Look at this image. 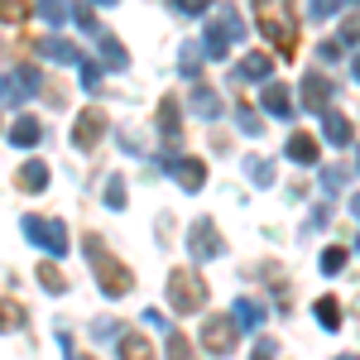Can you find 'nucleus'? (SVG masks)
<instances>
[{"instance_id":"obj_1","label":"nucleus","mask_w":360,"mask_h":360,"mask_svg":"<svg viewBox=\"0 0 360 360\" xmlns=\"http://www.w3.org/2000/svg\"><path fill=\"white\" fill-rule=\"evenodd\" d=\"M255 25H259V34L274 44L278 53H293L298 25H293V15H288V0H255Z\"/></svg>"},{"instance_id":"obj_2","label":"nucleus","mask_w":360,"mask_h":360,"mask_svg":"<svg viewBox=\"0 0 360 360\" xmlns=\"http://www.w3.org/2000/svg\"><path fill=\"white\" fill-rule=\"evenodd\" d=\"M240 39H245V15L231 5H217L207 20V58H226L231 44H240Z\"/></svg>"},{"instance_id":"obj_3","label":"nucleus","mask_w":360,"mask_h":360,"mask_svg":"<svg viewBox=\"0 0 360 360\" xmlns=\"http://www.w3.org/2000/svg\"><path fill=\"white\" fill-rule=\"evenodd\" d=\"M86 259H91V269H96V278H101V293H106V298L130 293V269H125L111 250L101 245V236H91V240H86Z\"/></svg>"},{"instance_id":"obj_4","label":"nucleus","mask_w":360,"mask_h":360,"mask_svg":"<svg viewBox=\"0 0 360 360\" xmlns=\"http://www.w3.org/2000/svg\"><path fill=\"white\" fill-rule=\"evenodd\" d=\"M168 303H173V312H197L207 303V283L193 269H173L168 274Z\"/></svg>"},{"instance_id":"obj_5","label":"nucleus","mask_w":360,"mask_h":360,"mask_svg":"<svg viewBox=\"0 0 360 360\" xmlns=\"http://www.w3.org/2000/svg\"><path fill=\"white\" fill-rule=\"evenodd\" d=\"M20 231H25L39 250H49V255H68V226L63 221H49V217H34V212H29L25 221H20Z\"/></svg>"},{"instance_id":"obj_6","label":"nucleus","mask_w":360,"mask_h":360,"mask_svg":"<svg viewBox=\"0 0 360 360\" xmlns=\"http://www.w3.org/2000/svg\"><path fill=\"white\" fill-rule=\"evenodd\" d=\"M236 336H240V322H231V317H207L202 346H207L212 356H231V351H236Z\"/></svg>"},{"instance_id":"obj_7","label":"nucleus","mask_w":360,"mask_h":360,"mask_svg":"<svg viewBox=\"0 0 360 360\" xmlns=\"http://www.w3.org/2000/svg\"><path fill=\"white\" fill-rule=\"evenodd\" d=\"M188 250H193V259H217V255H221V236H217V226L207 221V217L193 221V231H188Z\"/></svg>"},{"instance_id":"obj_8","label":"nucleus","mask_w":360,"mask_h":360,"mask_svg":"<svg viewBox=\"0 0 360 360\" xmlns=\"http://www.w3.org/2000/svg\"><path fill=\"white\" fill-rule=\"evenodd\" d=\"M34 91H39V72H34V68H15V72H5V106L29 101Z\"/></svg>"},{"instance_id":"obj_9","label":"nucleus","mask_w":360,"mask_h":360,"mask_svg":"<svg viewBox=\"0 0 360 360\" xmlns=\"http://www.w3.org/2000/svg\"><path fill=\"white\" fill-rule=\"evenodd\" d=\"M336 96V86H332V77H322V72H312V77H303V106L307 111H327V101Z\"/></svg>"},{"instance_id":"obj_10","label":"nucleus","mask_w":360,"mask_h":360,"mask_svg":"<svg viewBox=\"0 0 360 360\" xmlns=\"http://www.w3.org/2000/svg\"><path fill=\"white\" fill-rule=\"evenodd\" d=\"M173 178H178V188L183 193H197L202 183H207V168H202V159H173V164H164Z\"/></svg>"},{"instance_id":"obj_11","label":"nucleus","mask_w":360,"mask_h":360,"mask_svg":"<svg viewBox=\"0 0 360 360\" xmlns=\"http://www.w3.org/2000/svg\"><path fill=\"white\" fill-rule=\"evenodd\" d=\"M101 135H106V120H101L96 111L77 115V130H72V144H77V149H96V139H101Z\"/></svg>"},{"instance_id":"obj_12","label":"nucleus","mask_w":360,"mask_h":360,"mask_svg":"<svg viewBox=\"0 0 360 360\" xmlns=\"http://www.w3.org/2000/svg\"><path fill=\"white\" fill-rule=\"evenodd\" d=\"M44 139V125L34 120V115H20L15 125H10V144H20V149H34Z\"/></svg>"},{"instance_id":"obj_13","label":"nucleus","mask_w":360,"mask_h":360,"mask_svg":"<svg viewBox=\"0 0 360 360\" xmlns=\"http://www.w3.org/2000/svg\"><path fill=\"white\" fill-rule=\"evenodd\" d=\"M322 135H327V144L341 149V144H351V139H356V130H351V120H346V115H327V111H322Z\"/></svg>"},{"instance_id":"obj_14","label":"nucleus","mask_w":360,"mask_h":360,"mask_svg":"<svg viewBox=\"0 0 360 360\" xmlns=\"http://www.w3.org/2000/svg\"><path fill=\"white\" fill-rule=\"evenodd\" d=\"M39 53L49 58V63H82V53H77V44H68V39H44V44H39Z\"/></svg>"},{"instance_id":"obj_15","label":"nucleus","mask_w":360,"mask_h":360,"mask_svg":"<svg viewBox=\"0 0 360 360\" xmlns=\"http://www.w3.org/2000/svg\"><path fill=\"white\" fill-rule=\"evenodd\" d=\"M283 149H288V159H293V164H317V139L303 135V130H298V135H288Z\"/></svg>"},{"instance_id":"obj_16","label":"nucleus","mask_w":360,"mask_h":360,"mask_svg":"<svg viewBox=\"0 0 360 360\" xmlns=\"http://www.w3.org/2000/svg\"><path fill=\"white\" fill-rule=\"evenodd\" d=\"M236 322H240L245 332L264 327V303H259V298H236Z\"/></svg>"},{"instance_id":"obj_17","label":"nucleus","mask_w":360,"mask_h":360,"mask_svg":"<svg viewBox=\"0 0 360 360\" xmlns=\"http://www.w3.org/2000/svg\"><path fill=\"white\" fill-rule=\"evenodd\" d=\"M264 111H269V115H283V120L293 115V96H288V86H278V82L264 86Z\"/></svg>"},{"instance_id":"obj_18","label":"nucleus","mask_w":360,"mask_h":360,"mask_svg":"<svg viewBox=\"0 0 360 360\" xmlns=\"http://www.w3.org/2000/svg\"><path fill=\"white\" fill-rule=\"evenodd\" d=\"M20 188H25V193H44V188H49V164H39V159L25 164L20 168Z\"/></svg>"},{"instance_id":"obj_19","label":"nucleus","mask_w":360,"mask_h":360,"mask_svg":"<svg viewBox=\"0 0 360 360\" xmlns=\"http://www.w3.org/2000/svg\"><path fill=\"white\" fill-rule=\"evenodd\" d=\"M159 135H164L168 144H178V139H183V125H178V106H173V101L159 106Z\"/></svg>"},{"instance_id":"obj_20","label":"nucleus","mask_w":360,"mask_h":360,"mask_svg":"<svg viewBox=\"0 0 360 360\" xmlns=\"http://www.w3.org/2000/svg\"><path fill=\"white\" fill-rule=\"evenodd\" d=\"M193 111L202 115V120H217V115H221V96L207 91V86H197V91H193Z\"/></svg>"},{"instance_id":"obj_21","label":"nucleus","mask_w":360,"mask_h":360,"mask_svg":"<svg viewBox=\"0 0 360 360\" xmlns=\"http://www.w3.org/2000/svg\"><path fill=\"white\" fill-rule=\"evenodd\" d=\"M240 77H245V82H250V77H255V82H269V58H264V53H250L245 63H240Z\"/></svg>"},{"instance_id":"obj_22","label":"nucleus","mask_w":360,"mask_h":360,"mask_svg":"<svg viewBox=\"0 0 360 360\" xmlns=\"http://www.w3.org/2000/svg\"><path fill=\"white\" fill-rule=\"evenodd\" d=\"M202 53H207V49H197V44H183V53H178V72H183V77H197V68H202Z\"/></svg>"},{"instance_id":"obj_23","label":"nucleus","mask_w":360,"mask_h":360,"mask_svg":"<svg viewBox=\"0 0 360 360\" xmlns=\"http://www.w3.org/2000/svg\"><path fill=\"white\" fill-rule=\"evenodd\" d=\"M245 173H250V183H255V188H269V183H274V164H269V159H250Z\"/></svg>"},{"instance_id":"obj_24","label":"nucleus","mask_w":360,"mask_h":360,"mask_svg":"<svg viewBox=\"0 0 360 360\" xmlns=\"http://www.w3.org/2000/svg\"><path fill=\"white\" fill-rule=\"evenodd\" d=\"M101 58H106V68H125L130 63L125 49H120V39H111V34H101Z\"/></svg>"},{"instance_id":"obj_25","label":"nucleus","mask_w":360,"mask_h":360,"mask_svg":"<svg viewBox=\"0 0 360 360\" xmlns=\"http://www.w3.org/2000/svg\"><path fill=\"white\" fill-rule=\"evenodd\" d=\"M317 322H322L327 332L341 327V307H336V298H322V303H317Z\"/></svg>"},{"instance_id":"obj_26","label":"nucleus","mask_w":360,"mask_h":360,"mask_svg":"<svg viewBox=\"0 0 360 360\" xmlns=\"http://www.w3.org/2000/svg\"><path fill=\"white\" fill-rule=\"evenodd\" d=\"M39 15H44L49 25H63L72 10H68V0H39Z\"/></svg>"},{"instance_id":"obj_27","label":"nucleus","mask_w":360,"mask_h":360,"mask_svg":"<svg viewBox=\"0 0 360 360\" xmlns=\"http://www.w3.org/2000/svg\"><path fill=\"white\" fill-rule=\"evenodd\" d=\"M77 68H82V91H96V86H101V77H106V72H101V63H91V58H82Z\"/></svg>"},{"instance_id":"obj_28","label":"nucleus","mask_w":360,"mask_h":360,"mask_svg":"<svg viewBox=\"0 0 360 360\" xmlns=\"http://www.w3.org/2000/svg\"><path fill=\"white\" fill-rule=\"evenodd\" d=\"M106 207H111V212H120V207H125V178H120V173L106 183Z\"/></svg>"},{"instance_id":"obj_29","label":"nucleus","mask_w":360,"mask_h":360,"mask_svg":"<svg viewBox=\"0 0 360 360\" xmlns=\"http://www.w3.org/2000/svg\"><path fill=\"white\" fill-rule=\"evenodd\" d=\"M236 120H240V130H245V135H259V130H264L259 111H250V106H240V111H236Z\"/></svg>"},{"instance_id":"obj_30","label":"nucleus","mask_w":360,"mask_h":360,"mask_svg":"<svg viewBox=\"0 0 360 360\" xmlns=\"http://www.w3.org/2000/svg\"><path fill=\"white\" fill-rule=\"evenodd\" d=\"M341 183H346V168H327V173H322V188H327V202H332V197L341 193Z\"/></svg>"},{"instance_id":"obj_31","label":"nucleus","mask_w":360,"mask_h":360,"mask_svg":"<svg viewBox=\"0 0 360 360\" xmlns=\"http://www.w3.org/2000/svg\"><path fill=\"white\" fill-rule=\"evenodd\" d=\"M39 283H44L49 293H63V274H58L53 264H39Z\"/></svg>"},{"instance_id":"obj_32","label":"nucleus","mask_w":360,"mask_h":360,"mask_svg":"<svg viewBox=\"0 0 360 360\" xmlns=\"http://www.w3.org/2000/svg\"><path fill=\"white\" fill-rule=\"evenodd\" d=\"M341 264H346V250H322V269H327V274H336V269H341Z\"/></svg>"},{"instance_id":"obj_33","label":"nucleus","mask_w":360,"mask_h":360,"mask_svg":"<svg viewBox=\"0 0 360 360\" xmlns=\"http://www.w3.org/2000/svg\"><path fill=\"white\" fill-rule=\"evenodd\" d=\"M336 10H341V0H312L307 15H312V20H327V15H336Z\"/></svg>"},{"instance_id":"obj_34","label":"nucleus","mask_w":360,"mask_h":360,"mask_svg":"<svg viewBox=\"0 0 360 360\" xmlns=\"http://www.w3.org/2000/svg\"><path fill=\"white\" fill-rule=\"evenodd\" d=\"M120 351H125V356H149V341H144V336H125Z\"/></svg>"},{"instance_id":"obj_35","label":"nucleus","mask_w":360,"mask_h":360,"mask_svg":"<svg viewBox=\"0 0 360 360\" xmlns=\"http://www.w3.org/2000/svg\"><path fill=\"white\" fill-rule=\"evenodd\" d=\"M360 39V15H346V25H341V44H356Z\"/></svg>"},{"instance_id":"obj_36","label":"nucleus","mask_w":360,"mask_h":360,"mask_svg":"<svg viewBox=\"0 0 360 360\" xmlns=\"http://www.w3.org/2000/svg\"><path fill=\"white\" fill-rule=\"evenodd\" d=\"M173 5H178L183 15H207V10H212V0H173Z\"/></svg>"},{"instance_id":"obj_37","label":"nucleus","mask_w":360,"mask_h":360,"mask_svg":"<svg viewBox=\"0 0 360 360\" xmlns=\"http://www.w3.org/2000/svg\"><path fill=\"white\" fill-rule=\"evenodd\" d=\"M317 53H322V63H336V58H341V39H327V44H317Z\"/></svg>"},{"instance_id":"obj_38","label":"nucleus","mask_w":360,"mask_h":360,"mask_svg":"<svg viewBox=\"0 0 360 360\" xmlns=\"http://www.w3.org/2000/svg\"><path fill=\"white\" fill-rule=\"evenodd\" d=\"M72 20H77L86 34H96V15H91V10H72Z\"/></svg>"},{"instance_id":"obj_39","label":"nucleus","mask_w":360,"mask_h":360,"mask_svg":"<svg viewBox=\"0 0 360 360\" xmlns=\"http://www.w3.org/2000/svg\"><path fill=\"white\" fill-rule=\"evenodd\" d=\"M168 356H188V341L178 332H168Z\"/></svg>"},{"instance_id":"obj_40","label":"nucleus","mask_w":360,"mask_h":360,"mask_svg":"<svg viewBox=\"0 0 360 360\" xmlns=\"http://www.w3.org/2000/svg\"><path fill=\"white\" fill-rule=\"evenodd\" d=\"M144 322H149V327H168V317L159 312V307H149V312H144Z\"/></svg>"},{"instance_id":"obj_41","label":"nucleus","mask_w":360,"mask_h":360,"mask_svg":"<svg viewBox=\"0 0 360 360\" xmlns=\"http://www.w3.org/2000/svg\"><path fill=\"white\" fill-rule=\"evenodd\" d=\"M351 212H356V221H360V197H351Z\"/></svg>"},{"instance_id":"obj_42","label":"nucleus","mask_w":360,"mask_h":360,"mask_svg":"<svg viewBox=\"0 0 360 360\" xmlns=\"http://www.w3.org/2000/svg\"><path fill=\"white\" fill-rule=\"evenodd\" d=\"M351 72H356V82H360V58H356V63H351Z\"/></svg>"},{"instance_id":"obj_43","label":"nucleus","mask_w":360,"mask_h":360,"mask_svg":"<svg viewBox=\"0 0 360 360\" xmlns=\"http://www.w3.org/2000/svg\"><path fill=\"white\" fill-rule=\"evenodd\" d=\"M91 5H115V0H91Z\"/></svg>"},{"instance_id":"obj_44","label":"nucleus","mask_w":360,"mask_h":360,"mask_svg":"<svg viewBox=\"0 0 360 360\" xmlns=\"http://www.w3.org/2000/svg\"><path fill=\"white\" fill-rule=\"evenodd\" d=\"M356 168H360V154H356Z\"/></svg>"},{"instance_id":"obj_45","label":"nucleus","mask_w":360,"mask_h":360,"mask_svg":"<svg viewBox=\"0 0 360 360\" xmlns=\"http://www.w3.org/2000/svg\"><path fill=\"white\" fill-rule=\"evenodd\" d=\"M356 250H360V240H356Z\"/></svg>"}]
</instances>
